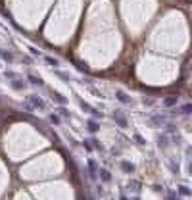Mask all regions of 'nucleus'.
Here are the masks:
<instances>
[{"mask_svg":"<svg viewBox=\"0 0 192 200\" xmlns=\"http://www.w3.org/2000/svg\"><path fill=\"white\" fill-rule=\"evenodd\" d=\"M46 62L50 63V66H58V60H52V58H46Z\"/></svg>","mask_w":192,"mask_h":200,"instance_id":"obj_1","label":"nucleus"},{"mask_svg":"<svg viewBox=\"0 0 192 200\" xmlns=\"http://www.w3.org/2000/svg\"><path fill=\"white\" fill-rule=\"evenodd\" d=\"M29 79H31V83H35V85H37V83L40 85V79H37V77H29Z\"/></svg>","mask_w":192,"mask_h":200,"instance_id":"obj_3","label":"nucleus"},{"mask_svg":"<svg viewBox=\"0 0 192 200\" xmlns=\"http://www.w3.org/2000/svg\"><path fill=\"white\" fill-rule=\"evenodd\" d=\"M98 129V125L94 123V121H90V131H96Z\"/></svg>","mask_w":192,"mask_h":200,"instance_id":"obj_2","label":"nucleus"}]
</instances>
